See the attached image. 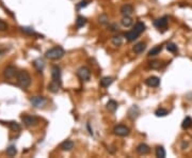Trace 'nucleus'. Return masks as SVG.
<instances>
[{"instance_id": "nucleus-20", "label": "nucleus", "mask_w": 192, "mask_h": 158, "mask_svg": "<svg viewBox=\"0 0 192 158\" xmlns=\"http://www.w3.org/2000/svg\"><path fill=\"white\" fill-rule=\"evenodd\" d=\"M192 126V119L190 117H186L185 119H184L183 123H181V127H183L184 129H188L190 128Z\"/></svg>"}, {"instance_id": "nucleus-17", "label": "nucleus", "mask_w": 192, "mask_h": 158, "mask_svg": "<svg viewBox=\"0 0 192 158\" xmlns=\"http://www.w3.org/2000/svg\"><path fill=\"white\" fill-rule=\"evenodd\" d=\"M146 48V44L143 43V42H141V43H138L136 44L133 46V51L136 52V54H142L144 50H145Z\"/></svg>"}, {"instance_id": "nucleus-14", "label": "nucleus", "mask_w": 192, "mask_h": 158, "mask_svg": "<svg viewBox=\"0 0 192 158\" xmlns=\"http://www.w3.org/2000/svg\"><path fill=\"white\" fill-rule=\"evenodd\" d=\"M74 146H75V144H74V142L72 141V140H66V141L62 142L61 145H60L61 150H63V151H66V152L72 151V150L74 149Z\"/></svg>"}, {"instance_id": "nucleus-7", "label": "nucleus", "mask_w": 192, "mask_h": 158, "mask_svg": "<svg viewBox=\"0 0 192 158\" xmlns=\"http://www.w3.org/2000/svg\"><path fill=\"white\" fill-rule=\"evenodd\" d=\"M30 102L35 108H41L46 105V98L43 96H34L30 98Z\"/></svg>"}, {"instance_id": "nucleus-33", "label": "nucleus", "mask_w": 192, "mask_h": 158, "mask_svg": "<svg viewBox=\"0 0 192 158\" xmlns=\"http://www.w3.org/2000/svg\"><path fill=\"white\" fill-rule=\"evenodd\" d=\"M7 28H9V26H7V22L0 19V31H6V30H7Z\"/></svg>"}, {"instance_id": "nucleus-26", "label": "nucleus", "mask_w": 192, "mask_h": 158, "mask_svg": "<svg viewBox=\"0 0 192 158\" xmlns=\"http://www.w3.org/2000/svg\"><path fill=\"white\" fill-rule=\"evenodd\" d=\"M169 114V111L166 109H163V108H159L155 111V115L156 117H166V115Z\"/></svg>"}, {"instance_id": "nucleus-32", "label": "nucleus", "mask_w": 192, "mask_h": 158, "mask_svg": "<svg viewBox=\"0 0 192 158\" xmlns=\"http://www.w3.org/2000/svg\"><path fill=\"white\" fill-rule=\"evenodd\" d=\"M21 31L25 32L27 34H35V32L32 30V28H28V27H21Z\"/></svg>"}, {"instance_id": "nucleus-24", "label": "nucleus", "mask_w": 192, "mask_h": 158, "mask_svg": "<svg viewBox=\"0 0 192 158\" xmlns=\"http://www.w3.org/2000/svg\"><path fill=\"white\" fill-rule=\"evenodd\" d=\"M33 65H34V67H35V69H36L40 73L43 71V69H44V62L42 61L41 59L35 60V61H34V63H33Z\"/></svg>"}, {"instance_id": "nucleus-15", "label": "nucleus", "mask_w": 192, "mask_h": 158, "mask_svg": "<svg viewBox=\"0 0 192 158\" xmlns=\"http://www.w3.org/2000/svg\"><path fill=\"white\" fill-rule=\"evenodd\" d=\"M149 151H151V149H149L148 145L145 144V143H141L137 146V152H138V154H140V155L148 154Z\"/></svg>"}, {"instance_id": "nucleus-18", "label": "nucleus", "mask_w": 192, "mask_h": 158, "mask_svg": "<svg viewBox=\"0 0 192 158\" xmlns=\"http://www.w3.org/2000/svg\"><path fill=\"white\" fill-rule=\"evenodd\" d=\"M118 103H116L115 101H113V99H110L108 103H107V105H106V107H107V109L109 110L110 112H114L115 111L116 109H118Z\"/></svg>"}, {"instance_id": "nucleus-31", "label": "nucleus", "mask_w": 192, "mask_h": 158, "mask_svg": "<svg viewBox=\"0 0 192 158\" xmlns=\"http://www.w3.org/2000/svg\"><path fill=\"white\" fill-rule=\"evenodd\" d=\"M99 22H101V25H107L109 22V18H108V16H107V15H101V16H99Z\"/></svg>"}, {"instance_id": "nucleus-11", "label": "nucleus", "mask_w": 192, "mask_h": 158, "mask_svg": "<svg viewBox=\"0 0 192 158\" xmlns=\"http://www.w3.org/2000/svg\"><path fill=\"white\" fill-rule=\"evenodd\" d=\"M16 74H17V72L14 66H7L3 72V76L6 77L7 79L13 78L14 76H16Z\"/></svg>"}, {"instance_id": "nucleus-25", "label": "nucleus", "mask_w": 192, "mask_h": 158, "mask_svg": "<svg viewBox=\"0 0 192 158\" xmlns=\"http://www.w3.org/2000/svg\"><path fill=\"white\" fill-rule=\"evenodd\" d=\"M149 67L151 69H160L161 66H162V62L161 61H159V60H155V61H152V62H149Z\"/></svg>"}, {"instance_id": "nucleus-34", "label": "nucleus", "mask_w": 192, "mask_h": 158, "mask_svg": "<svg viewBox=\"0 0 192 158\" xmlns=\"http://www.w3.org/2000/svg\"><path fill=\"white\" fill-rule=\"evenodd\" d=\"M89 4L88 0H83V1H80L78 4H77V9H82V7H86Z\"/></svg>"}, {"instance_id": "nucleus-19", "label": "nucleus", "mask_w": 192, "mask_h": 158, "mask_svg": "<svg viewBox=\"0 0 192 158\" xmlns=\"http://www.w3.org/2000/svg\"><path fill=\"white\" fill-rule=\"evenodd\" d=\"M162 50V46L161 45H158V46L154 47V48H152L151 50L148 51V57H154V56H157V55H159Z\"/></svg>"}, {"instance_id": "nucleus-12", "label": "nucleus", "mask_w": 192, "mask_h": 158, "mask_svg": "<svg viewBox=\"0 0 192 158\" xmlns=\"http://www.w3.org/2000/svg\"><path fill=\"white\" fill-rule=\"evenodd\" d=\"M140 34H141V33L138 31V30L133 29V30H131V31H128V32H127V33L125 34V36H126V39L128 40L129 42H133V41H134V40L138 39Z\"/></svg>"}, {"instance_id": "nucleus-23", "label": "nucleus", "mask_w": 192, "mask_h": 158, "mask_svg": "<svg viewBox=\"0 0 192 158\" xmlns=\"http://www.w3.org/2000/svg\"><path fill=\"white\" fill-rule=\"evenodd\" d=\"M87 24V18L83 16H78L77 17V21H76V26L77 28H82L84 25Z\"/></svg>"}, {"instance_id": "nucleus-6", "label": "nucleus", "mask_w": 192, "mask_h": 158, "mask_svg": "<svg viewBox=\"0 0 192 158\" xmlns=\"http://www.w3.org/2000/svg\"><path fill=\"white\" fill-rule=\"evenodd\" d=\"M21 121L26 126L29 127V126H34V125H36L39 120H37V117H32V115H22Z\"/></svg>"}, {"instance_id": "nucleus-5", "label": "nucleus", "mask_w": 192, "mask_h": 158, "mask_svg": "<svg viewBox=\"0 0 192 158\" xmlns=\"http://www.w3.org/2000/svg\"><path fill=\"white\" fill-rule=\"evenodd\" d=\"M113 132H114V134L119 137H126L129 135L130 130H129L128 127L125 126V125H118V126L114 127Z\"/></svg>"}, {"instance_id": "nucleus-29", "label": "nucleus", "mask_w": 192, "mask_h": 158, "mask_svg": "<svg viewBox=\"0 0 192 158\" xmlns=\"http://www.w3.org/2000/svg\"><path fill=\"white\" fill-rule=\"evenodd\" d=\"M166 49H168V51L170 52H176L177 51V46H176L174 43H169L166 45Z\"/></svg>"}, {"instance_id": "nucleus-13", "label": "nucleus", "mask_w": 192, "mask_h": 158, "mask_svg": "<svg viewBox=\"0 0 192 158\" xmlns=\"http://www.w3.org/2000/svg\"><path fill=\"white\" fill-rule=\"evenodd\" d=\"M133 12V7L131 4H124L121 7V13L123 16H130Z\"/></svg>"}, {"instance_id": "nucleus-28", "label": "nucleus", "mask_w": 192, "mask_h": 158, "mask_svg": "<svg viewBox=\"0 0 192 158\" xmlns=\"http://www.w3.org/2000/svg\"><path fill=\"white\" fill-rule=\"evenodd\" d=\"M16 153H17V150H16V147L14 146V145H11V146H9L7 149V156H15L16 155Z\"/></svg>"}, {"instance_id": "nucleus-3", "label": "nucleus", "mask_w": 192, "mask_h": 158, "mask_svg": "<svg viewBox=\"0 0 192 158\" xmlns=\"http://www.w3.org/2000/svg\"><path fill=\"white\" fill-rule=\"evenodd\" d=\"M77 75L79 76L82 81H89L91 79V71L87 66H81L80 69L77 71Z\"/></svg>"}, {"instance_id": "nucleus-16", "label": "nucleus", "mask_w": 192, "mask_h": 158, "mask_svg": "<svg viewBox=\"0 0 192 158\" xmlns=\"http://www.w3.org/2000/svg\"><path fill=\"white\" fill-rule=\"evenodd\" d=\"M0 123H2V124L4 125H7V126L10 127L13 132H19L21 130V125L18 124L17 122H14V121H11V122H3V121H0Z\"/></svg>"}, {"instance_id": "nucleus-30", "label": "nucleus", "mask_w": 192, "mask_h": 158, "mask_svg": "<svg viewBox=\"0 0 192 158\" xmlns=\"http://www.w3.org/2000/svg\"><path fill=\"white\" fill-rule=\"evenodd\" d=\"M122 43H123V41H122V37L114 36L113 39H112V44H113L114 46H119V45H122Z\"/></svg>"}, {"instance_id": "nucleus-9", "label": "nucleus", "mask_w": 192, "mask_h": 158, "mask_svg": "<svg viewBox=\"0 0 192 158\" xmlns=\"http://www.w3.org/2000/svg\"><path fill=\"white\" fill-rule=\"evenodd\" d=\"M145 84H148V87L157 88V87H159V84H160V79L156 76H152V77H148V78L145 80Z\"/></svg>"}, {"instance_id": "nucleus-27", "label": "nucleus", "mask_w": 192, "mask_h": 158, "mask_svg": "<svg viewBox=\"0 0 192 158\" xmlns=\"http://www.w3.org/2000/svg\"><path fill=\"white\" fill-rule=\"evenodd\" d=\"M156 156L159 158H164L166 157V151L162 146H157L156 149Z\"/></svg>"}, {"instance_id": "nucleus-4", "label": "nucleus", "mask_w": 192, "mask_h": 158, "mask_svg": "<svg viewBox=\"0 0 192 158\" xmlns=\"http://www.w3.org/2000/svg\"><path fill=\"white\" fill-rule=\"evenodd\" d=\"M51 78H52V81L51 82H54V84H59L61 86V69H60L59 66L54 65L51 69Z\"/></svg>"}, {"instance_id": "nucleus-1", "label": "nucleus", "mask_w": 192, "mask_h": 158, "mask_svg": "<svg viewBox=\"0 0 192 158\" xmlns=\"http://www.w3.org/2000/svg\"><path fill=\"white\" fill-rule=\"evenodd\" d=\"M16 78H17V82L21 88L26 89L30 86L31 84V77H30L29 73L27 71H19L17 72L16 74Z\"/></svg>"}, {"instance_id": "nucleus-8", "label": "nucleus", "mask_w": 192, "mask_h": 158, "mask_svg": "<svg viewBox=\"0 0 192 158\" xmlns=\"http://www.w3.org/2000/svg\"><path fill=\"white\" fill-rule=\"evenodd\" d=\"M168 22H169V18L168 16H163L161 18H158L154 22V26L156 27L157 29H166L168 27Z\"/></svg>"}, {"instance_id": "nucleus-22", "label": "nucleus", "mask_w": 192, "mask_h": 158, "mask_svg": "<svg viewBox=\"0 0 192 158\" xmlns=\"http://www.w3.org/2000/svg\"><path fill=\"white\" fill-rule=\"evenodd\" d=\"M121 24L124 27H130L133 25V19H131L130 16H124L121 21Z\"/></svg>"}, {"instance_id": "nucleus-10", "label": "nucleus", "mask_w": 192, "mask_h": 158, "mask_svg": "<svg viewBox=\"0 0 192 158\" xmlns=\"http://www.w3.org/2000/svg\"><path fill=\"white\" fill-rule=\"evenodd\" d=\"M139 114H140V109H139V107L136 106V105L130 107V109L128 110V117L130 120H136L137 117H139Z\"/></svg>"}, {"instance_id": "nucleus-2", "label": "nucleus", "mask_w": 192, "mask_h": 158, "mask_svg": "<svg viewBox=\"0 0 192 158\" xmlns=\"http://www.w3.org/2000/svg\"><path fill=\"white\" fill-rule=\"evenodd\" d=\"M65 55V51L62 47H54L45 52V57L49 60H59Z\"/></svg>"}, {"instance_id": "nucleus-35", "label": "nucleus", "mask_w": 192, "mask_h": 158, "mask_svg": "<svg viewBox=\"0 0 192 158\" xmlns=\"http://www.w3.org/2000/svg\"><path fill=\"white\" fill-rule=\"evenodd\" d=\"M4 50H0V56H1V54H3Z\"/></svg>"}, {"instance_id": "nucleus-21", "label": "nucleus", "mask_w": 192, "mask_h": 158, "mask_svg": "<svg viewBox=\"0 0 192 158\" xmlns=\"http://www.w3.org/2000/svg\"><path fill=\"white\" fill-rule=\"evenodd\" d=\"M112 82H113V79H112L111 77H104V78L101 80V86L103 88H108Z\"/></svg>"}]
</instances>
